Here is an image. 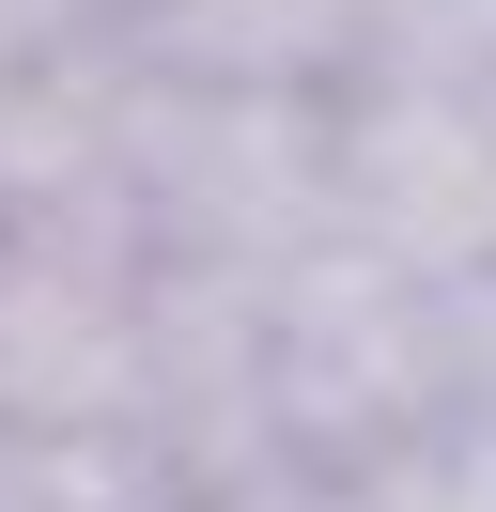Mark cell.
<instances>
[{"label": "cell", "instance_id": "obj_1", "mask_svg": "<svg viewBox=\"0 0 496 512\" xmlns=\"http://www.w3.org/2000/svg\"><path fill=\"white\" fill-rule=\"evenodd\" d=\"M248 326H264V450H326L357 481L403 435L450 419V295L403 280V264H372V249L264 264Z\"/></svg>", "mask_w": 496, "mask_h": 512}, {"label": "cell", "instance_id": "obj_3", "mask_svg": "<svg viewBox=\"0 0 496 512\" xmlns=\"http://www.w3.org/2000/svg\"><path fill=\"white\" fill-rule=\"evenodd\" d=\"M186 512H341V481H217V497H186Z\"/></svg>", "mask_w": 496, "mask_h": 512}, {"label": "cell", "instance_id": "obj_2", "mask_svg": "<svg viewBox=\"0 0 496 512\" xmlns=\"http://www.w3.org/2000/svg\"><path fill=\"white\" fill-rule=\"evenodd\" d=\"M341 512H496V419H434L388 466L341 481Z\"/></svg>", "mask_w": 496, "mask_h": 512}]
</instances>
